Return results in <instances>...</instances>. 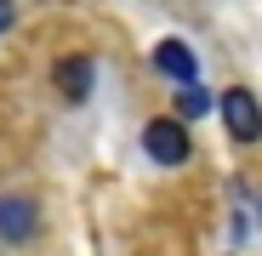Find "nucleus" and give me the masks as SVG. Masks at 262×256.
Listing matches in <instances>:
<instances>
[{
	"mask_svg": "<svg viewBox=\"0 0 262 256\" xmlns=\"http://www.w3.org/2000/svg\"><path fill=\"white\" fill-rule=\"evenodd\" d=\"M216 108H223V125L234 143H256L262 137V103L245 91V85H228L223 97H216Z\"/></svg>",
	"mask_w": 262,
	"mask_h": 256,
	"instance_id": "1",
	"label": "nucleus"
},
{
	"mask_svg": "<svg viewBox=\"0 0 262 256\" xmlns=\"http://www.w3.org/2000/svg\"><path fill=\"white\" fill-rule=\"evenodd\" d=\"M143 148H148L154 165H183L188 159V131L177 120H148L143 125Z\"/></svg>",
	"mask_w": 262,
	"mask_h": 256,
	"instance_id": "2",
	"label": "nucleus"
},
{
	"mask_svg": "<svg viewBox=\"0 0 262 256\" xmlns=\"http://www.w3.org/2000/svg\"><path fill=\"white\" fill-rule=\"evenodd\" d=\"M148 63H154L165 80H177V91H183V85H200V57H194L188 40H160Z\"/></svg>",
	"mask_w": 262,
	"mask_h": 256,
	"instance_id": "3",
	"label": "nucleus"
},
{
	"mask_svg": "<svg viewBox=\"0 0 262 256\" xmlns=\"http://www.w3.org/2000/svg\"><path fill=\"white\" fill-rule=\"evenodd\" d=\"M34 205L29 199H17V194H0V239L6 245H23V239H34Z\"/></svg>",
	"mask_w": 262,
	"mask_h": 256,
	"instance_id": "4",
	"label": "nucleus"
},
{
	"mask_svg": "<svg viewBox=\"0 0 262 256\" xmlns=\"http://www.w3.org/2000/svg\"><path fill=\"white\" fill-rule=\"evenodd\" d=\"M52 74H57V91H63L69 103H85L92 85H97V63H92V57H63Z\"/></svg>",
	"mask_w": 262,
	"mask_h": 256,
	"instance_id": "5",
	"label": "nucleus"
},
{
	"mask_svg": "<svg viewBox=\"0 0 262 256\" xmlns=\"http://www.w3.org/2000/svg\"><path fill=\"white\" fill-rule=\"evenodd\" d=\"M205 108H211V91H205V85H183V91H177V114L200 120Z\"/></svg>",
	"mask_w": 262,
	"mask_h": 256,
	"instance_id": "6",
	"label": "nucleus"
},
{
	"mask_svg": "<svg viewBox=\"0 0 262 256\" xmlns=\"http://www.w3.org/2000/svg\"><path fill=\"white\" fill-rule=\"evenodd\" d=\"M12 29V0H0V34Z\"/></svg>",
	"mask_w": 262,
	"mask_h": 256,
	"instance_id": "7",
	"label": "nucleus"
}]
</instances>
